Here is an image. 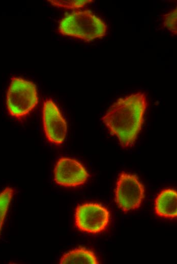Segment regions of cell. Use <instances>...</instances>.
<instances>
[{"label": "cell", "instance_id": "1", "mask_svg": "<svg viewBox=\"0 0 177 264\" xmlns=\"http://www.w3.org/2000/svg\"><path fill=\"white\" fill-rule=\"evenodd\" d=\"M148 107L145 94L137 92L118 98L101 120L122 147L132 146L142 128Z\"/></svg>", "mask_w": 177, "mask_h": 264}, {"label": "cell", "instance_id": "2", "mask_svg": "<svg viewBox=\"0 0 177 264\" xmlns=\"http://www.w3.org/2000/svg\"><path fill=\"white\" fill-rule=\"evenodd\" d=\"M58 30L64 36L88 42L105 36L107 25L101 18L88 10L76 11L63 18Z\"/></svg>", "mask_w": 177, "mask_h": 264}, {"label": "cell", "instance_id": "3", "mask_svg": "<svg viewBox=\"0 0 177 264\" xmlns=\"http://www.w3.org/2000/svg\"><path fill=\"white\" fill-rule=\"evenodd\" d=\"M38 97L36 85L20 77H12L7 93L6 106L9 114L20 119L37 106Z\"/></svg>", "mask_w": 177, "mask_h": 264}, {"label": "cell", "instance_id": "4", "mask_svg": "<svg viewBox=\"0 0 177 264\" xmlns=\"http://www.w3.org/2000/svg\"><path fill=\"white\" fill-rule=\"evenodd\" d=\"M145 196L143 185L135 175L122 172L117 177L115 189V201L124 212L139 208Z\"/></svg>", "mask_w": 177, "mask_h": 264}, {"label": "cell", "instance_id": "5", "mask_svg": "<svg viewBox=\"0 0 177 264\" xmlns=\"http://www.w3.org/2000/svg\"><path fill=\"white\" fill-rule=\"evenodd\" d=\"M110 219L108 209L97 203H85L78 205L75 211L74 223L80 231L97 234L105 231Z\"/></svg>", "mask_w": 177, "mask_h": 264}, {"label": "cell", "instance_id": "6", "mask_svg": "<svg viewBox=\"0 0 177 264\" xmlns=\"http://www.w3.org/2000/svg\"><path fill=\"white\" fill-rule=\"evenodd\" d=\"M55 182L62 186L76 187L85 184L90 174L81 163L75 159L62 157L53 170Z\"/></svg>", "mask_w": 177, "mask_h": 264}, {"label": "cell", "instance_id": "7", "mask_svg": "<svg viewBox=\"0 0 177 264\" xmlns=\"http://www.w3.org/2000/svg\"><path fill=\"white\" fill-rule=\"evenodd\" d=\"M44 130L48 141L60 145L65 141L67 134V124L58 108L51 100L44 102L42 110Z\"/></svg>", "mask_w": 177, "mask_h": 264}, {"label": "cell", "instance_id": "8", "mask_svg": "<svg viewBox=\"0 0 177 264\" xmlns=\"http://www.w3.org/2000/svg\"><path fill=\"white\" fill-rule=\"evenodd\" d=\"M177 192L173 188L162 190L155 200V212L160 217L172 219L177 216Z\"/></svg>", "mask_w": 177, "mask_h": 264}, {"label": "cell", "instance_id": "9", "mask_svg": "<svg viewBox=\"0 0 177 264\" xmlns=\"http://www.w3.org/2000/svg\"><path fill=\"white\" fill-rule=\"evenodd\" d=\"M60 264H98L99 260L95 253L83 247H79L64 253L61 257Z\"/></svg>", "mask_w": 177, "mask_h": 264}, {"label": "cell", "instance_id": "10", "mask_svg": "<svg viewBox=\"0 0 177 264\" xmlns=\"http://www.w3.org/2000/svg\"><path fill=\"white\" fill-rule=\"evenodd\" d=\"M14 194V190L10 187H6L0 192V233Z\"/></svg>", "mask_w": 177, "mask_h": 264}, {"label": "cell", "instance_id": "11", "mask_svg": "<svg viewBox=\"0 0 177 264\" xmlns=\"http://www.w3.org/2000/svg\"><path fill=\"white\" fill-rule=\"evenodd\" d=\"M176 8L163 16L164 27L174 35H176Z\"/></svg>", "mask_w": 177, "mask_h": 264}, {"label": "cell", "instance_id": "12", "mask_svg": "<svg viewBox=\"0 0 177 264\" xmlns=\"http://www.w3.org/2000/svg\"><path fill=\"white\" fill-rule=\"evenodd\" d=\"M50 3L56 7L68 9H78L84 7L85 5L91 3L93 1H48Z\"/></svg>", "mask_w": 177, "mask_h": 264}]
</instances>
